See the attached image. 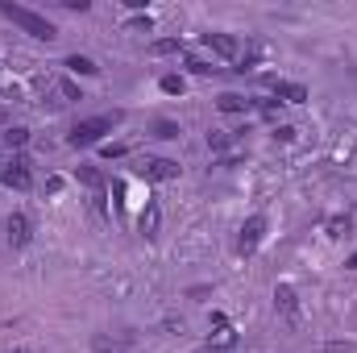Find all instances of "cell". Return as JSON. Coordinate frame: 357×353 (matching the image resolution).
<instances>
[{
	"mask_svg": "<svg viewBox=\"0 0 357 353\" xmlns=\"http://www.w3.org/2000/svg\"><path fill=\"white\" fill-rule=\"evenodd\" d=\"M0 12L17 25V29H25L29 37H37V42H54L58 37V29H54V21H46L42 12H33V8H25V4H12V0H0Z\"/></svg>",
	"mask_w": 357,
	"mask_h": 353,
	"instance_id": "6da1fadb",
	"label": "cell"
},
{
	"mask_svg": "<svg viewBox=\"0 0 357 353\" xmlns=\"http://www.w3.org/2000/svg\"><path fill=\"white\" fill-rule=\"evenodd\" d=\"M116 121H121L116 112H104V117H87V121H79V125L71 129V137H67V141H71L75 150H79V146H96V141H100L104 133H112V125H116Z\"/></svg>",
	"mask_w": 357,
	"mask_h": 353,
	"instance_id": "7a4b0ae2",
	"label": "cell"
},
{
	"mask_svg": "<svg viewBox=\"0 0 357 353\" xmlns=\"http://www.w3.org/2000/svg\"><path fill=\"white\" fill-rule=\"evenodd\" d=\"M179 162L175 158H141L137 162V175L141 179H154V183H171V179H179Z\"/></svg>",
	"mask_w": 357,
	"mask_h": 353,
	"instance_id": "3957f363",
	"label": "cell"
},
{
	"mask_svg": "<svg viewBox=\"0 0 357 353\" xmlns=\"http://www.w3.org/2000/svg\"><path fill=\"white\" fill-rule=\"evenodd\" d=\"M0 183H4V187H12V191H29V183H33L29 162H25V158H12V162L0 171Z\"/></svg>",
	"mask_w": 357,
	"mask_h": 353,
	"instance_id": "277c9868",
	"label": "cell"
},
{
	"mask_svg": "<svg viewBox=\"0 0 357 353\" xmlns=\"http://www.w3.org/2000/svg\"><path fill=\"white\" fill-rule=\"evenodd\" d=\"M208 345H212V353H216V350H233V345H237V329H233L220 312H212V333H208Z\"/></svg>",
	"mask_w": 357,
	"mask_h": 353,
	"instance_id": "5b68a950",
	"label": "cell"
},
{
	"mask_svg": "<svg viewBox=\"0 0 357 353\" xmlns=\"http://www.w3.org/2000/svg\"><path fill=\"white\" fill-rule=\"evenodd\" d=\"M262 237H266V216H250V221L241 225V237H237V250H241V254H254Z\"/></svg>",
	"mask_w": 357,
	"mask_h": 353,
	"instance_id": "8992f818",
	"label": "cell"
},
{
	"mask_svg": "<svg viewBox=\"0 0 357 353\" xmlns=\"http://www.w3.org/2000/svg\"><path fill=\"white\" fill-rule=\"evenodd\" d=\"M204 46L220 58H241V42L233 33H204Z\"/></svg>",
	"mask_w": 357,
	"mask_h": 353,
	"instance_id": "52a82bcc",
	"label": "cell"
},
{
	"mask_svg": "<svg viewBox=\"0 0 357 353\" xmlns=\"http://www.w3.org/2000/svg\"><path fill=\"white\" fill-rule=\"evenodd\" d=\"M158 229H162V208H158V204L150 200V204L141 208V216H137V233L154 241V237H158Z\"/></svg>",
	"mask_w": 357,
	"mask_h": 353,
	"instance_id": "ba28073f",
	"label": "cell"
},
{
	"mask_svg": "<svg viewBox=\"0 0 357 353\" xmlns=\"http://www.w3.org/2000/svg\"><path fill=\"white\" fill-rule=\"evenodd\" d=\"M266 83L275 87V96H279L283 104H304V100H308L304 83H287V79H266Z\"/></svg>",
	"mask_w": 357,
	"mask_h": 353,
	"instance_id": "9c48e42d",
	"label": "cell"
},
{
	"mask_svg": "<svg viewBox=\"0 0 357 353\" xmlns=\"http://www.w3.org/2000/svg\"><path fill=\"white\" fill-rule=\"evenodd\" d=\"M4 229H8V246H25V241H29V216H21V212H12Z\"/></svg>",
	"mask_w": 357,
	"mask_h": 353,
	"instance_id": "30bf717a",
	"label": "cell"
},
{
	"mask_svg": "<svg viewBox=\"0 0 357 353\" xmlns=\"http://www.w3.org/2000/svg\"><path fill=\"white\" fill-rule=\"evenodd\" d=\"M275 304H279L287 316H295V308H299V300H295V287H291V283H279V287H275Z\"/></svg>",
	"mask_w": 357,
	"mask_h": 353,
	"instance_id": "8fae6325",
	"label": "cell"
},
{
	"mask_svg": "<svg viewBox=\"0 0 357 353\" xmlns=\"http://www.w3.org/2000/svg\"><path fill=\"white\" fill-rule=\"evenodd\" d=\"M216 108H220V112H245V108H254V100H245V96H237V92H225V96L216 100Z\"/></svg>",
	"mask_w": 357,
	"mask_h": 353,
	"instance_id": "7c38bea8",
	"label": "cell"
},
{
	"mask_svg": "<svg viewBox=\"0 0 357 353\" xmlns=\"http://www.w3.org/2000/svg\"><path fill=\"white\" fill-rule=\"evenodd\" d=\"M62 67H67V71H75V75H96V71H100V67H96V62H92L87 54H71V58H67Z\"/></svg>",
	"mask_w": 357,
	"mask_h": 353,
	"instance_id": "4fadbf2b",
	"label": "cell"
},
{
	"mask_svg": "<svg viewBox=\"0 0 357 353\" xmlns=\"http://www.w3.org/2000/svg\"><path fill=\"white\" fill-rule=\"evenodd\" d=\"M25 141H29V129H25V125H8V129H4V146H8V150H21Z\"/></svg>",
	"mask_w": 357,
	"mask_h": 353,
	"instance_id": "5bb4252c",
	"label": "cell"
},
{
	"mask_svg": "<svg viewBox=\"0 0 357 353\" xmlns=\"http://www.w3.org/2000/svg\"><path fill=\"white\" fill-rule=\"evenodd\" d=\"M349 225H354L349 216H329V221H324V229H329V237H345V233H349Z\"/></svg>",
	"mask_w": 357,
	"mask_h": 353,
	"instance_id": "9a60e30c",
	"label": "cell"
},
{
	"mask_svg": "<svg viewBox=\"0 0 357 353\" xmlns=\"http://www.w3.org/2000/svg\"><path fill=\"white\" fill-rule=\"evenodd\" d=\"M208 146H212V150H229V146H233V133H229V129H212V133H208Z\"/></svg>",
	"mask_w": 357,
	"mask_h": 353,
	"instance_id": "2e32d148",
	"label": "cell"
},
{
	"mask_svg": "<svg viewBox=\"0 0 357 353\" xmlns=\"http://www.w3.org/2000/svg\"><path fill=\"white\" fill-rule=\"evenodd\" d=\"M150 50H154V54H175V50H183V42H179V37H158Z\"/></svg>",
	"mask_w": 357,
	"mask_h": 353,
	"instance_id": "e0dca14e",
	"label": "cell"
},
{
	"mask_svg": "<svg viewBox=\"0 0 357 353\" xmlns=\"http://www.w3.org/2000/svg\"><path fill=\"white\" fill-rule=\"evenodd\" d=\"M187 71H191V75H212L216 67H212L208 58H195V54H187Z\"/></svg>",
	"mask_w": 357,
	"mask_h": 353,
	"instance_id": "ac0fdd59",
	"label": "cell"
},
{
	"mask_svg": "<svg viewBox=\"0 0 357 353\" xmlns=\"http://www.w3.org/2000/svg\"><path fill=\"white\" fill-rule=\"evenodd\" d=\"M125 29H129V33H150L154 21H150V17H133V21H125Z\"/></svg>",
	"mask_w": 357,
	"mask_h": 353,
	"instance_id": "d6986e66",
	"label": "cell"
},
{
	"mask_svg": "<svg viewBox=\"0 0 357 353\" xmlns=\"http://www.w3.org/2000/svg\"><path fill=\"white\" fill-rule=\"evenodd\" d=\"M162 92L166 96H179L183 92V75H162Z\"/></svg>",
	"mask_w": 357,
	"mask_h": 353,
	"instance_id": "ffe728a7",
	"label": "cell"
},
{
	"mask_svg": "<svg viewBox=\"0 0 357 353\" xmlns=\"http://www.w3.org/2000/svg\"><path fill=\"white\" fill-rule=\"evenodd\" d=\"M154 133H158V137H166V141H171V137H179V133H183V129H179V125H175V121H158V125H154Z\"/></svg>",
	"mask_w": 357,
	"mask_h": 353,
	"instance_id": "44dd1931",
	"label": "cell"
},
{
	"mask_svg": "<svg viewBox=\"0 0 357 353\" xmlns=\"http://www.w3.org/2000/svg\"><path fill=\"white\" fill-rule=\"evenodd\" d=\"M79 183H87V187H100V175H96L92 166H79Z\"/></svg>",
	"mask_w": 357,
	"mask_h": 353,
	"instance_id": "7402d4cb",
	"label": "cell"
},
{
	"mask_svg": "<svg viewBox=\"0 0 357 353\" xmlns=\"http://www.w3.org/2000/svg\"><path fill=\"white\" fill-rule=\"evenodd\" d=\"M58 92H62V96H67V100H83V96H79V87H75V83H71V79H62V83H58Z\"/></svg>",
	"mask_w": 357,
	"mask_h": 353,
	"instance_id": "603a6c76",
	"label": "cell"
},
{
	"mask_svg": "<svg viewBox=\"0 0 357 353\" xmlns=\"http://www.w3.org/2000/svg\"><path fill=\"white\" fill-rule=\"evenodd\" d=\"M275 141H295V129H291V125H279V129H275Z\"/></svg>",
	"mask_w": 357,
	"mask_h": 353,
	"instance_id": "cb8c5ba5",
	"label": "cell"
},
{
	"mask_svg": "<svg viewBox=\"0 0 357 353\" xmlns=\"http://www.w3.org/2000/svg\"><path fill=\"white\" fill-rule=\"evenodd\" d=\"M58 191H62V179H58V175H50V179H46V196H58Z\"/></svg>",
	"mask_w": 357,
	"mask_h": 353,
	"instance_id": "d4e9b609",
	"label": "cell"
},
{
	"mask_svg": "<svg viewBox=\"0 0 357 353\" xmlns=\"http://www.w3.org/2000/svg\"><path fill=\"white\" fill-rule=\"evenodd\" d=\"M96 353H125V350H116V345H108V337H96Z\"/></svg>",
	"mask_w": 357,
	"mask_h": 353,
	"instance_id": "484cf974",
	"label": "cell"
},
{
	"mask_svg": "<svg viewBox=\"0 0 357 353\" xmlns=\"http://www.w3.org/2000/svg\"><path fill=\"white\" fill-rule=\"evenodd\" d=\"M121 154H129V146H104V158H121Z\"/></svg>",
	"mask_w": 357,
	"mask_h": 353,
	"instance_id": "4316f807",
	"label": "cell"
},
{
	"mask_svg": "<svg viewBox=\"0 0 357 353\" xmlns=\"http://www.w3.org/2000/svg\"><path fill=\"white\" fill-rule=\"evenodd\" d=\"M324 353H354V345H345V341H333Z\"/></svg>",
	"mask_w": 357,
	"mask_h": 353,
	"instance_id": "83f0119b",
	"label": "cell"
},
{
	"mask_svg": "<svg viewBox=\"0 0 357 353\" xmlns=\"http://www.w3.org/2000/svg\"><path fill=\"white\" fill-rule=\"evenodd\" d=\"M345 266H349V270H357V250L349 254V262H345Z\"/></svg>",
	"mask_w": 357,
	"mask_h": 353,
	"instance_id": "f1b7e54d",
	"label": "cell"
}]
</instances>
